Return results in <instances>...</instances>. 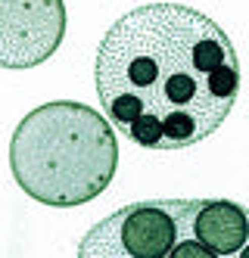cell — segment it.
Here are the masks:
<instances>
[{
  "label": "cell",
  "mask_w": 249,
  "mask_h": 258,
  "mask_svg": "<svg viewBox=\"0 0 249 258\" xmlns=\"http://www.w3.org/2000/svg\"><path fill=\"white\" fill-rule=\"evenodd\" d=\"M93 87L112 127L150 153L212 137L240 97V59L227 31L181 4L122 13L93 59Z\"/></svg>",
  "instance_id": "cell-1"
},
{
  "label": "cell",
  "mask_w": 249,
  "mask_h": 258,
  "mask_svg": "<svg viewBox=\"0 0 249 258\" xmlns=\"http://www.w3.org/2000/svg\"><path fill=\"white\" fill-rule=\"evenodd\" d=\"M119 140L112 121L75 100H53L16 124L10 171L16 187L50 209L93 202L116 177Z\"/></svg>",
  "instance_id": "cell-2"
},
{
  "label": "cell",
  "mask_w": 249,
  "mask_h": 258,
  "mask_svg": "<svg viewBox=\"0 0 249 258\" xmlns=\"http://www.w3.org/2000/svg\"><path fill=\"white\" fill-rule=\"evenodd\" d=\"M200 199L134 202L103 218L78 243V258H206L193 233Z\"/></svg>",
  "instance_id": "cell-3"
},
{
  "label": "cell",
  "mask_w": 249,
  "mask_h": 258,
  "mask_svg": "<svg viewBox=\"0 0 249 258\" xmlns=\"http://www.w3.org/2000/svg\"><path fill=\"white\" fill-rule=\"evenodd\" d=\"M66 25L63 0H0V69L44 66L63 47Z\"/></svg>",
  "instance_id": "cell-4"
}]
</instances>
